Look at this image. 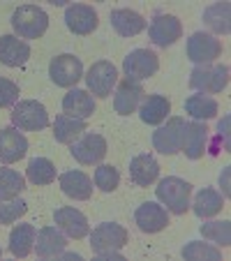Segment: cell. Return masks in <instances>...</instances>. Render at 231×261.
<instances>
[{
    "instance_id": "18",
    "label": "cell",
    "mask_w": 231,
    "mask_h": 261,
    "mask_svg": "<svg viewBox=\"0 0 231 261\" xmlns=\"http://www.w3.org/2000/svg\"><path fill=\"white\" fill-rule=\"evenodd\" d=\"M65 233L56 227H44L37 231L35 236V252L42 259H51V256H60V252H65Z\"/></svg>"
},
{
    "instance_id": "28",
    "label": "cell",
    "mask_w": 231,
    "mask_h": 261,
    "mask_svg": "<svg viewBox=\"0 0 231 261\" xmlns=\"http://www.w3.org/2000/svg\"><path fill=\"white\" fill-rule=\"evenodd\" d=\"M224 208V199L222 194H217L215 190H201V192L194 197V203H192V211L197 217H213Z\"/></svg>"
},
{
    "instance_id": "25",
    "label": "cell",
    "mask_w": 231,
    "mask_h": 261,
    "mask_svg": "<svg viewBox=\"0 0 231 261\" xmlns=\"http://www.w3.org/2000/svg\"><path fill=\"white\" fill-rule=\"evenodd\" d=\"M169 111H171V102H169L164 95H148V97L143 99L141 109H139V116H141V120L148 125H160L167 120Z\"/></svg>"
},
{
    "instance_id": "35",
    "label": "cell",
    "mask_w": 231,
    "mask_h": 261,
    "mask_svg": "<svg viewBox=\"0 0 231 261\" xmlns=\"http://www.w3.org/2000/svg\"><path fill=\"white\" fill-rule=\"evenodd\" d=\"M120 176H118V169L111 167V164H99L95 169V185H97L102 192H113L118 188Z\"/></svg>"
},
{
    "instance_id": "27",
    "label": "cell",
    "mask_w": 231,
    "mask_h": 261,
    "mask_svg": "<svg viewBox=\"0 0 231 261\" xmlns=\"http://www.w3.org/2000/svg\"><path fill=\"white\" fill-rule=\"evenodd\" d=\"M84 132H86V123L79 118H72V116L60 114L54 123V137L58 143H74Z\"/></svg>"
},
{
    "instance_id": "29",
    "label": "cell",
    "mask_w": 231,
    "mask_h": 261,
    "mask_svg": "<svg viewBox=\"0 0 231 261\" xmlns=\"http://www.w3.org/2000/svg\"><path fill=\"white\" fill-rule=\"evenodd\" d=\"M185 111L194 120H208L217 114V102L208 95H190L185 99Z\"/></svg>"
},
{
    "instance_id": "3",
    "label": "cell",
    "mask_w": 231,
    "mask_h": 261,
    "mask_svg": "<svg viewBox=\"0 0 231 261\" xmlns=\"http://www.w3.org/2000/svg\"><path fill=\"white\" fill-rule=\"evenodd\" d=\"M190 192H192V185L178 176L164 178V180H160L158 188H155L158 199L167 206V211L173 213V215L187 213V208H190Z\"/></svg>"
},
{
    "instance_id": "22",
    "label": "cell",
    "mask_w": 231,
    "mask_h": 261,
    "mask_svg": "<svg viewBox=\"0 0 231 261\" xmlns=\"http://www.w3.org/2000/svg\"><path fill=\"white\" fill-rule=\"evenodd\" d=\"M60 190H63L65 197L86 201L93 194V180L84 171H65L60 176Z\"/></svg>"
},
{
    "instance_id": "4",
    "label": "cell",
    "mask_w": 231,
    "mask_h": 261,
    "mask_svg": "<svg viewBox=\"0 0 231 261\" xmlns=\"http://www.w3.org/2000/svg\"><path fill=\"white\" fill-rule=\"evenodd\" d=\"M229 84V67L226 65H197L190 72V88L199 93H222Z\"/></svg>"
},
{
    "instance_id": "13",
    "label": "cell",
    "mask_w": 231,
    "mask_h": 261,
    "mask_svg": "<svg viewBox=\"0 0 231 261\" xmlns=\"http://www.w3.org/2000/svg\"><path fill=\"white\" fill-rule=\"evenodd\" d=\"M143 97H146L143 86L139 84V81H132L125 76L118 84L116 93H113V109H116V114H120V116H130L137 111V107L141 104Z\"/></svg>"
},
{
    "instance_id": "37",
    "label": "cell",
    "mask_w": 231,
    "mask_h": 261,
    "mask_svg": "<svg viewBox=\"0 0 231 261\" xmlns=\"http://www.w3.org/2000/svg\"><path fill=\"white\" fill-rule=\"evenodd\" d=\"M16 99H19V86L5 76H0V107H10Z\"/></svg>"
},
{
    "instance_id": "31",
    "label": "cell",
    "mask_w": 231,
    "mask_h": 261,
    "mask_svg": "<svg viewBox=\"0 0 231 261\" xmlns=\"http://www.w3.org/2000/svg\"><path fill=\"white\" fill-rule=\"evenodd\" d=\"M25 180L19 171L14 169H0V201L14 199L23 192Z\"/></svg>"
},
{
    "instance_id": "19",
    "label": "cell",
    "mask_w": 231,
    "mask_h": 261,
    "mask_svg": "<svg viewBox=\"0 0 231 261\" xmlns=\"http://www.w3.org/2000/svg\"><path fill=\"white\" fill-rule=\"evenodd\" d=\"M63 111L65 116H72V118H79V120L90 118L95 114L93 95H88V90H81V88L69 90L63 97Z\"/></svg>"
},
{
    "instance_id": "20",
    "label": "cell",
    "mask_w": 231,
    "mask_h": 261,
    "mask_svg": "<svg viewBox=\"0 0 231 261\" xmlns=\"http://www.w3.org/2000/svg\"><path fill=\"white\" fill-rule=\"evenodd\" d=\"M206 137H208L206 125L197 123V120L185 123V132H183V146H181V150L185 153V158H190V160L203 158V150H206Z\"/></svg>"
},
{
    "instance_id": "30",
    "label": "cell",
    "mask_w": 231,
    "mask_h": 261,
    "mask_svg": "<svg viewBox=\"0 0 231 261\" xmlns=\"http://www.w3.org/2000/svg\"><path fill=\"white\" fill-rule=\"evenodd\" d=\"M229 12H231L229 3H215V5H211V7L203 10V21H206V25L211 30L226 35L229 28H231L229 25Z\"/></svg>"
},
{
    "instance_id": "36",
    "label": "cell",
    "mask_w": 231,
    "mask_h": 261,
    "mask_svg": "<svg viewBox=\"0 0 231 261\" xmlns=\"http://www.w3.org/2000/svg\"><path fill=\"white\" fill-rule=\"evenodd\" d=\"M28 211V203L23 199H7V201H0V224H12L16 222L21 215H25Z\"/></svg>"
},
{
    "instance_id": "12",
    "label": "cell",
    "mask_w": 231,
    "mask_h": 261,
    "mask_svg": "<svg viewBox=\"0 0 231 261\" xmlns=\"http://www.w3.org/2000/svg\"><path fill=\"white\" fill-rule=\"evenodd\" d=\"M222 56V44L208 33H194L187 40V58L197 65H211Z\"/></svg>"
},
{
    "instance_id": "11",
    "label": "cell",
    "mask_w": 231,
    "mask_h": 261,
    "mask_svg": "<svg viewBox=\"0 0 231 261\" xmlns=\"http://www.w3.org/2000/svg\"><path fill=\"white\" fill-rule=\"evenodd\" d=\"M181 35L183 25L173 14H158L148 25V37L155 46H171L173 42L181 40Z\"/></svg>"
},
{
    "instance_id": "39",
    "label": "cell",
    "mask_w": 231,
    "mask_h": 261,
    "mask_svg": "<svg viewBox=\"0 0 231 261\" xmlns=\"http://www.w3.org/2000/svg\"><path fill=\"white\" fill-rule=\"evenodd\" d=\"M0 254H3V250H0Z\"/></svg>"
},
{
    "instance_id": "15",
    "label": "cell",
    "mask_w": 231,
    "mask_h": 261,
    "mask_svg": "<svg viewBox=\"0 0 231 261\" xmlns=\"http://www.w3.org/2000/svg\"><path fill=\"white\" fill-rule=\"evenodd\" d=\"M28 150V139L19 132L16 127H5L0 129V162L12 164L19 162Z\"/></svg>"
},
{
    "instance_id": "32",
    "label": "cell",
    "mask_w": 231,
    "mask_h": 261,
    "mask_svg": "<svg viewBox=\"0 0 231 261\" xmlns=\"http://www.w3.org/2000/svg\"><path fill=\"white\" fill-rule=\"evenodd\" d=\"M56 178V167L46 158H35L28 164V180L33 185H49Z\"/></svg>"
},
{
    "instance_id": "2",
    "label": "cell",
    "mask_w": 231,
    "mask_h": 261,
    "mask_svg": "<svg viewBox=\"0 0 231 261\" xmlns=\"http://www.w3.org/2000/svg\"><path fill=\"white\" fill-rule=\"evenodd\" d=\"M12 28L21 40H37L49 28V16L37 5H21L12 14Z\"/></svg>"
},
{
    "instance_id": "38",
    "label": "cell",
    "mask_w": 231,
    "mask_h": 261,
    "mask_svg": "<svg viewBox=\"0 0 231 261\" xmlns=\"http://www.w3.org/2000/svg\"><path fill=\"white\" fill-rule=\"evenodd\" d=\"M220 185H222V190H224V197H229V167L222 171V176H220Z\"/></svg>"
},
{
    "instance_id": "8",
    "label": "cell",
    "mask_w": 231,
    "mask_h": 261,
    "mask_svg": "<svg viewBox=\"0 0 231 261\" xmlns=\"http://www.w3.org/2000/svg\"><path fill=\"white\" fill-rule=\"evenodd\" d=\"M49 76L56 86H63V88H69V86H76V81L84 76V65L76 56L72 54H60L51 60L49 65Z\"/></svg>"
},
{
    "instance_id": "26",
    "label": "cell",
    "mask_w": 231,
    "mask_h": 261,
    "mask_svg": "<svg viewBox=\"0 0 231 261\" xmlns=\"http://www.w3.org/2000/svg\"><path fill=\"white\" fill-rule=\"evenodd\" d=\"M35 236H37V231L33 224H16L10 233V252L19 259L28 256L35 247Z\"/></svg>"
},
{
    "instance_id": "6",
    "label": "cell",
    "mask_w": 231,
    "mask_h": 261,
    "mask_svg": "<svg viewBox=\"0 0 231 261\" xmlns=\"http://www.w3.org/2000/svg\"><path fill=\"white\" fill-rule=\"evenodd\" d=\"M183 132H185V118H181V116L169 118L167 123L160 125V127L152 132V146H155V150H160L162 155L181 153Z\"/></svg>"
},
{
    "instance_id": "9",
    "label": "cell",
    "mask_w": 231,
    "mask_h": 261,
    "mask_svg": "<svg viewBox=\"0 0 231 261\" xmlns=\"http://www.w3.org/2000/svg\"><path fill=\"white\" fill-rule=\"evenodd\" d=\"M158 69H160L158 56L152 54V51H148V49L130 51V54L125 56V60H123V72H125V76L132 79V81L148 79V76H152Z\"/></svg>"
},
{
    "instance_id": "23",
    "label": "cell",
    "mask_w": 231,
    "mask_h": 261,
    "mask_svg": "<svg viewBox=\"0 0 231 261\" xmlns=\"http://www.w3.org/2000/svg\"><path fill=\"white\" fill-rule=\"evenodd\" d=\"M130 176H132L134 185L139 188H148L158 180L160 176V164L152 155H137V158L130 162Z\"/></svg>"
},
{
    "instance_id": "24",
    "label": "cell",
    "mask_w": 231,
    "mask_h": 261,
    "mask_svg": "<svg viewBox=\"0 0 231 261\" xmlns=\"http://www.w3.org/2000/svg\"><path fill=\"white\" fill-rule=\"evenodd\" d=\"M111 25L113 30L123 37H134L139 35L141 30H146V19H143L139 12L132 10H113L111 12Z\"/></svg>"
},
{
    "instance_id": "7",
    "label": "cell",
    "mask_w": 231,
    "mask_h": 261,
    "mask_svg": "<svg viewBox=\"0 0 231 261\" xmlns=\"http://www.w3.org/2000/svg\"><path fill=\"white\" fill-rule=\"evenodd\" d=\"M118 84V69L113 67V63L109 60H97V63L90 65L88 74H86V86L93 95L97 97H109L111 90Z\"/></svg>"
},
{
    "instance_id": "14",
    "label": "cell",
    "mask_w": 231,
    "mask_h": 261,
    "mask_svg": "<svg viewBox=\"0 0 231 261\" xmlns=\"http://www.w3.org/2000/svg\"><path fill=\"white\" fill-rule=\"evenodd\" d=\"M134 222H137V227L141 229L143 233H158L169 224V213L164 211L160 203L146 201L137 208V213H134Z\"/></svg>"
},
{
    "instance_id": "33",
    "label": "cell",
    "mask_w": 231,
    "mask_h": 261,
    "mask_svg": "<svg viewBox=\"0 0 231 261\" xmlns=\"http://www.w3.org/2000/svg\"><path fill=\"white\" fill-rule=\"evenodd\" d=\"M201 236L213 241L220 247H229L231 245V222H206L201 224Z\"/></svg>"
},
{
    "instance_id": "5",
    "label": "cell",
    "mask_w": 231,
    "mask_h": 261,
    "mask_svg": "<svg viewBox=\"0 0 231 261\" xmlns=\"http://www.w3.org/2000/svg\"><path fill=\"white\" fill-rule=\"evenodd\" d=\"M12 125L23 132H37L49 125V116H46L44 104L35 102V99H21L14 109H12Z\"/></svg>"
},
{
    "instance_id": "10",
    "label": "cell",
    "mask_w": 231,
    "mask_h": 261,
    "mask_svg": "<svg viewBox=\"0 0 231 261\" xmlns=\"http://www.w3.org/2000/svg\"><path fill=\"white\" fill-rule=\"evenodd\" d=\"M69 153H72V158L79 164H97V162H102L104 155H107V141H104L102 134H95V132L81 134V137L72 143Z\"/></svg>"
},
{
    "instance_id": "34",
    "label": "cell",
    "mask_w": 231,
    "mask_h": 261,
    "mask_svg": "<svg viewBox=\"0 0 231 261\" xmlns=\"http://www.w3.org/2000/svg\"><path fill=\"white\" fill-rule=\"evenodd\" d=\"M183 259H187V261H220L222 254H220V250L211 247L208 243L190 241L183 247Z\"/></svg>"
},
{
    "instance_id": "16",
    "label": "cell",
    "mask_w": 231,
    "mask_h": 261,
    "mask_svg": "<svg viewBox=\"0 0 231 261\" xmlns=\"http://www.w3.org/2000/svg\"><path fill=\"white\" fill-rule=\"evenodd\" d=\"M65 23L74 35H88L97 28V12L90 5H69L65 12Z\"/></svg>"
},
{
    "instance_id": "17",
    "label": "cell",
    "mask_w": 231,
    "mask_h": 261,
    "mask_svg": "<svg viewBox=\"0 0 231 261\" xmlns=\"http://www.w3.org/2000/svg\"><path fill=\"white\" fill-rule=\"evenodd\" d=\"M54 220L60 231L67 233L69 238H76V241H79V238L88 236V220H86V215L81 211H76V208H58V211L54 213Z\"/></svg>"
},
{
    "instance_id": "1",
    "label": "cell",
    "mask_w": 231,
    "mask_h": 261,
    "mask_svg": "<svg viewBox=\"0 0 231 261\" xmlns=\"http://www.w3.org/2000/svg\"><path fill=\"white\" fill-rule=\"evenodd\" d=\"M125 245H127V231H125V227L116 224V222H102L99 227L93 229L90 247H93L95 256L99 261H109V254L118 252Z\"/></svg>"
},
{
    "instance_id": "21",
    "label": "cell",
    "mask_w": 231,
    "mask_h": 261,
    "mask_svg": "<svg viewBox=\"0 0 231 261\" xmlns=\"http://www.w3.org/2000/svg\"><path fill=\"white\" fill-rule=\"evenodd\" d=\"M30 58V46L14 35L0 37V63L7 67H21Z\"/></svg>"
}]
</instances>
